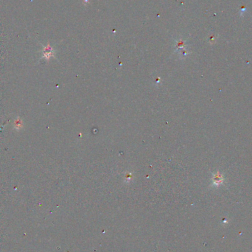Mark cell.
Here are the masks:
<instances>
[{
	"mask_svg": "<svg viewBox=\"0 0 252 252\" xmlns=\"http://www.w3.org/2000/svg\"><path fill=\"white\" fill-rule=\"evenodd\" d=\"M53 55H54V51H53V47L48 44L43 49V58H44L46 60H49Z\"/></svg>",
	"mask_w": 252,
	"mask_h": 252,
	"instance_id": "obj_1",
	"label": "cell"
},
{
	"mask_svg": "<svg viewBox=\"0 0 252 252\" xmlns=\"http://www.w3.org/2000/svg\"><path fill=\"white\" fill-rule=\"evenodd\" d=\"M23 127V123H22V120L19 117H17L16 119V120L14 121V128L16 130H19Z\"/></svg>",
	"mask_w": 252,
	"mask_h": 252,
	"instance_id": "obj_2",
	"label": "cell"
},
{
	"mask_svg": "<svg viewBox=\"0 0 252 252\" xmlns=\"http://www.w3.org/2000/svg\"><path fill=\"white\" fill-rule=\"evenodd\" d=\"M183 47H184V43H183V41H181V40H180L179 41H178V43H177V44H176L177 49H181Z\"/></svg>",
	"mask_w": 252,
	"mask_h": 252,
	"instance_id": "obj_3",
	"label": "cell"
},
{
	"mask_svg": "<svg viewBox=\"0 0 252 252\" xmlns=\"http://www.w3.org/2000/svg\"><path fill=\"white\" fill-rule=\"evenodd\" d=\"M88 1H89V0H84V3H85V4H87Z\"/></svg>",
	"mask_w": 252,
	"mask_h": 252,
	"instance_id": "obj_4",
	"label": "cell"
}]
</instances>
